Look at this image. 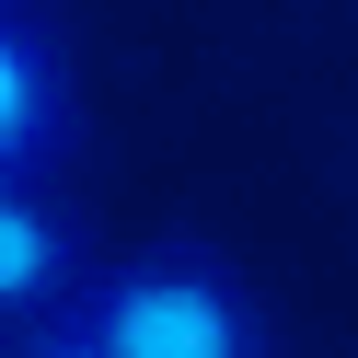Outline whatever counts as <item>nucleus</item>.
<instances>
[{"label":"nucleus","mask_w":358,"mask_h":358,"mask_svg":"<svg viewBox=\"0 0 358 358\" xmlns=\"http://www.w3.org/2000/svg\"><path fill=\"white\" fill-rule=\"evenodd\" d=\"M70 312L104 335V358H266L255 289L196 243H150V255L81 278Z\"/></svg>","instance_id":"nucleus-1"},{"label":"nucleus","mask_w":358,"mask_h":358,"mask_svg":"<svg viewBox=\"0 0 358 358\" xmlns=\"http://www.w3.org/2000/svg\"><path fill=\"white\" fill-rule=\"evenodd\" d=\"M70 150H81V70H70V35H58L35 0H0V173L47 185Z\"/></svg>","instance_id":"nucleus-2"},{"label":"nucleus","mask_w":358,"mask_h":358,"mask_svg":"<svg viewBox=\"0 0 358 358\" xmlns=\"http://www.w3.org/2000/svg\"><path fill=\"white\" fill-rule=\"evenodd\" d=\"M70 301H81V243L58 220V196L0 173V324H47Z\"/></svg>","instance_id":"nucleus-3"},{"label":"nucleus","mask_w":358,"mask_h":358,"mask_svg":"<svg viewBox=\"0 0 358 358\" xmlns=\"http://www.w3.org/2000/svg\"><path fill=\"white\" fill-rule=\"evenodd\" d=\"M12 358H104V335L81 324V312H47V324H24V347Z\"/></svg>","instance_id":"nucleus-4"}]
</instances>
